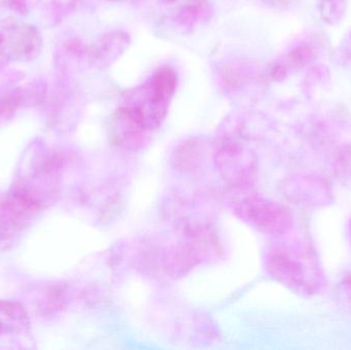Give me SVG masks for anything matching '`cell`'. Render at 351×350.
Masks as SVG:
<instances>
[{"label":"cell","mask_w":351,"mask_h":350,"mask_svg":"<svg viewBox=\"0 0 351 350\" xmlns=\"http://www.w3.org/2000/svg\"><path fill=\"white\" fill-rule=\"evenodd\" d=\"M178 73L170 66H162L143 84L128 90L119 107L130 121L144 132L160 127L166 118L178 86Z\"/></svg>","instance_id":"1"},{"label":"cell","mask_w":351,"mask_h":350,"mask_svg":"<svg viewBox=\"0 0 351 350\" xmlns=\"http://www.w3.org/2000/svg\"><path fill=\"white\" fill-rule=\"evenodd\" d=\"M270 268L280 282L302 295L319 293L324 286L323 269L311 244L296 240L274 253Z\"/></svg>","instance_id":"2"},{"label":"cell","mask_w":351,"mask_h":350,"mask_svg":"<svg viewBox=\"0 0 351 350\" xmlns=\"http://www.w3.org/2000/svg\"><path fill=\"white\" fill-rule=\"evenodd\" d=\"M4 34L6 53L12 62H31L37 59L43 49V37L34 25L8 16L0 22Z\"/></svg>","instance_id":"3"},{"label":"cell","mask_w":351,"mask_h":350,"mask_svg":"<svg viewBox=\"0 0 351 350\" xmlns=\"http://www.w3.org/2000/svg\"><path fill=\"white\" fill-rule=\"evenodd\" d=\"M169 20L181 32H193L212 20L214 10L208 0H158Z\"/></svg>","instance_id":"4"},{"label":"cell","mask_w":351,"mask_h":350,"mask_svg":"<svg viewBox=\"0 0 351 350\" xmlns=\"http://www.w3.org/2000/svg\"><path fill=\"white\" fill-rule=\"evenodd\" d=\"M131 45L129 33L121 29L108 31L90 47L88 65L99 69L110 67Z\"/></svg>","instance_id":"5"},{"label":"cell","mask_w":351,"mask_h":350,"mask_svg":"<svg viewBox=\"0 0 351 350\" xmlns=\"http://www.w3.org/2000/svg\"><path fill=\"white\" fill-rule=\"evenodd\" d=\"M90 59V47L76 37L64 39L55 49L53 63L61 76L69 75Z\"/></svg>","instance_id":"6"},{"label":"cell","mask_w":351,"mask_h":350,"mask_svg":"<svg viewBox=\"0 0 351 350\" xmlns=\"http://www.w3.org/2000/svg\"><path fill=\"white\" fill-rule=\"evenodd\" d=\"M297 199L300 203L309 208L323 207L332 201V192L329 185L319 177H301L297 180Z\"/></svg>","instance_id":"7"},{"label":"cell","mask_w":351,"mask_h":350,"mask_svg":"<svg viewBox=\"0 0 351 350\" xmlns=\"http://www.w3.org/2000/svg\"><path fill=\"white\" fill-rule=\"evenodd\" d=\"M78 0H41V16L47 27L61 24L77 6Z\"/></svg>","instance_id":"8"},{"label":"cell","mask_w":351,"mask_h":350,"mask_svg":"<svg viewBox=\"0 0 351 350\" xmlns=\"http://www.w3.org/2000/svg\"><path fill=\"white\" fill-rule=\"evenodd\" d=\"M26 316L16 304L0 302V337L24 330Z\"/></svg>","instance_id":"9"},{"label":"cell","mask_w":351,"mask_h":350,"mask_svg":"<svg viewBox=\"0 0 351 350\" xmlns=\"http://www.w3.org/2000/svg\"><path fill=\"white\" fill-rule=\"evenodd\" d=\"M348 0H319V14L324 22L336 25L346 16Z\"/></svg>","instance_id":"10"},{"label":"cell","mask_w":351,"mask_h":350,"mask_svg":"<svg viewBox=\"0 0 351 350\" xmlns=\"http://www.w3.org/2000/svg\"><path fill=\"white\" fill-rule=\"evenodd\" d=\"M25 79V73L16 68H0V96L10 92Z\"/></svg>","instance_id":"11"},{"label":"cell","mask_w":351,"mask_h":350,"mask_svg":"<svg viewBox=\"0 0 351 350\" xmlns=\"http://www.w3.org/2000/svg\"><path fill=\"white\" fill-rule=\"evenodd\" d=\"M14 88L6 94L0 96V125H4V123L10 121L16 114L18 109L22 107L18 98H16V94H14Z\"/></svg>","instance_id":"12"},{"label":"cell","mask_w":351,"mask_h":350,"mask_svg":"<svg viewBox=\"0 0 351 350\" xmlns=\"http://www.w3.org/2000/svg\"><path fill=\"white\" fill-rule=\"evenodd\" d=\"M220 77L224 86L229 90H235L245 82V70L239 66H227L221 70Z\"/></svg>","instance_id":"13"},{"label":"cell","mask_w":351,"mask_h":350,"mask_svg":"<svg viewBox=\"0 0 351 350\" xmlns=\"http://www.w3.org/2000/svg\"><path fill=\"white\" fill-rule=\"evenodd\" d=\"M41 0H3L4 5L21 16H28L29 12L40 4Z\"/></svg>","instance_id":"14"},{"label":"cell","mask_w":351,"mask_h":350,"mask_svg":"<svg viewBox=\"0 0 351 350\" xmlns=\"http://www.w3.org/2000/svg\"><path fill=\"white\" fill-rule=\"evenodd\" d=\"M340 300L344 303V306L351 310V271L346 273L342 277L338 287Z\"/></svg>","instance_id":"15"},{"label":"cell","mask_w":351,"mask_h":350,"mask_svg":"<svg viewBox=\"0 0 351 350\" xmlns=\"http://www.w3.org/2000/svg\"><path fill=\"white\" fill-rule=\"evenodd\" d=\"M10 60L6 53L5 41H4V34L0 29V68L10 66Z\"/></svg>","instance_id":"16"},{"label":"cell","mask_w":351,"mask_h":350,"mask_svg":"<svg viewBox=\"0 0 351 350\" xmlns=\"http://www.w3.org/2000/svg\"><path fill=\"white\" fill-rule=\"evenodd\" d=\"M108 1L121 2V1H125V0H108Z\"/></svg>","instance_id":"17"},{"label":"cell","mask_w":351,"mask_h":350,"mask_svg":"<svg viewBox=\"0 0 351 350\" xmlns=\"http://www.w3.org/2000/svg\"><path fill=\"white\" fill-rule=\"evenodd\" d=\"M350 236H351V222H350Z\"/></svg>","instance_id":"18"}]
</instances>
